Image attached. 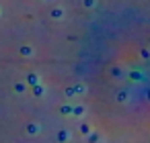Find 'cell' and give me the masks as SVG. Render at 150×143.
<instances>
[]
</instances>
